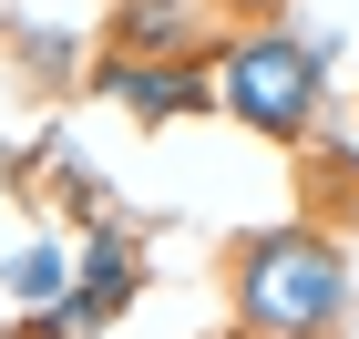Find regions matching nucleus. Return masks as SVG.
<instances>
[{"label": "nucleus", "instance_id": "nucleus-1", "mask_svg": "<svg viewBox=\"0 0 359 339\" xmlns=\"http://www.w3.org/2000/svg\"><path fill=\"white\" fill-rule=\"evenodd\" d=\"M349 298L359 278L318 226H267L236 247V329L247 339H339Z\"/></svg>", "mask_w": 359, "mask_h": 339}, {"label": "nucleus", "instance_id": "nucleus-2", "mask_svg": "<svg viewBox=\"0 0 359 339\" xmlns=\"http://www.w3.org/2000/svg\"><path fill=\"white\" fill-rule=\"evenodd\" d=\"M318 41H287V31H247V41H226L216 52V103L236 113V124H257L267 144H298L308 113H318V93H329V72H318Z\"/></svg>", "mask_w": 359, "mask_h": 339}, {"label": "nucleus", "instance_id": "nucleus-3", "mask_svg": "<svg viewBox=\"0 0 359 339\" xmlns=\"http://www.w3.org/2000/svg\"><path fill=\"white\" fill-rule=\"evenodd\" d=\"M134 288H144L134 247H123L113 226H93V247L72 257V288L52 298V339H93V329H113V319L134 309Z\"/></svg>", "mask_w": 359, "mask_h": 339}, {"label": "nucleus", "instance_id": "nucleus-4", "mask_svg": "<svg viewBox=\"0 0 359 339\" xmlns=\"http://www.w3.org/2000/svg\"><path fill=\"white\" fill-rule=\"evenodd\" d=\"M103 93H123L144 124H165V113H195V103H205V83H195V72H175V62H144V52H113Z\"/></svg>", "mask_w": 359, "mask_h": 339}, {"label": "nucleus", "instance_id": "nucleus-5", "mask_svg": "<svg viewBox=\"0 0 359 339\" xmlns=\"http://www.w3.org/2000/svg\"><path fill=\"white\" fill-rule=\"evenodd\" d=\"M113 41L144 52V62L185 52V41H195V0H123V11H113Z\"/></svg>", "mask_w": 359, "mask_h": 339}, {"label": "nucleus", "instance_id": "nucleus-6", "mask_svg": "<svg viewBox=\"0 0 359 339\" xmlns=\"http://www.w3.org/2000/svg\"><path fill=\"white\" fill-rule=\"evenodd\" d=\"M62 288H72V257H62V247H21V257H11V298H41V309H52Z\"/></svg>", "mask_w": 359, "mask_h": 339}, {"label": "nucleus", "instance_id": "nucleus-7", "mask_svg": "<svg viewBox=\"0 0 359 339\" xmlns=\"http://www.w3.org/2000/svg\"><path fill=\"white\" fill-rule=\"evenodd\" d=\"M226 11H257V21H267V11H287V0H226Z\"/></svg>", "mask_w": 359, "mask_h": 339}]
</instances>
